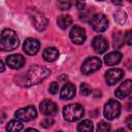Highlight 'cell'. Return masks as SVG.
I'll return each mask as SVG.
<instances>
[{"label": "cell", "mask_w": 132, "mask_h": 132, "mask_svg": "<svg viewBox=\"0 0 132 132\" xmlns=\"http://www.w3.org/2000/svg\"><path fill=\"white\" fill-rule=\"evenodd\" d=\"M14 114H15L16 119H19V120H22V121H31V120H33V119L36 118L37 110H36V108L33 105H29V106H26V107H23V108L18 109Z\"/></svg>", "instance_id": "7"}, {"label": "cell", "mask_w": 132, "mask_h": 132, "mask_svg": "<svg viewBox=\"0 0 132 132\" xmlns=\"http://www.w3.org/2000/svg\"><path fill=\"white\" fill-rule=\"evenodd\" d=\"M91 25L92 28L96 32H103L108 27V21L107 18L103 13H96L91 18Z\"/></svg>", "instance_id": "6"}, {"label": "cell", "mask_w": 132, "mask_h": 132, "mask_svg": "<svg viewBox=\"0 0 132 132\" xmlns=\"http://www.w3.org/2000/svg\"><path fill=\"white\" fill-rule=\"evenodd\" d=\"M6 64L12 69H20L25 64V58L20 54L10 55L6 58Z\"/></svg>", "instance_id": "13"}, {"label": "cell", "mask_w": 132, "mask_h": 132, "mask_svg": "<svg viewBox=\"0 0 132 132\" xmlns=\"http://www.w3.org/2000/svg\"><path fill=\"white\" fill-rule=\"evenodd\" d=\"M0 65H1V72H3L4 71V63H3V61L0 62Z\"/></svg>", "instance_id": "34"}, {"label": "cell", "mask_w": 132, "mask_h": 132, "mask_svg": "<svg viewBox=\"0 0 132 132\" xmlns=\"http://www.w3.org/2000/svg\"><path fill=\"white\" fill-rule=\"evenodd\" d=\"M110 129H111L110 126L107 123H105V122H100L98 124V126H97V131L98 132H107Z\"/></svg>", "instance_id": "26"}, {"label": "cell", "mask_w": 132, "mask_h": 132, "mask_svg": "<svg viewBox=\"0 0 132 132\" xmlns=\"http://www.w3.org/2000/svg\"><path fill=\"white\" fill-rule=\"evenodd\" d=\"M97 1H103V0H97Z\"/></svg>", "instance_id": "37"}, {"label": "cell", "mask_w": 132, "mask_h": 132, "mask_svg": "<svg viewBox=\"0 0 132 132\" xmlns=\"http://www.w3.org/2000/svg\"><path fill=\"white\" fill-rule=\"evenodd\" d=\"M80 93L84 96H89L92 93V89L88 84L82 82V84H80Z\"/></svg>", "instance_id": "25"}, {"label": "cell", "mask_w": 132, "mask_h": 132, "mask_svg": "<svg viewBox=\"0 0 132 132\" xmlns=\"http://www.w3.org/2000/svg\"><path fill=\"white\" fill-rule=\"evenodd\" d=\"M70 39L72 40L73 43L75 44H82L86 40V31L82 27L79 26H74L70 30L69 33Z\"/></svg>", "instance_id": "9"}, {"label": "cell", "mask_w": 132, "mask_h": 132, "mask_svg": "<svg viewBox=\"0 0 132 132\" xmlns=\"http://www.w3.org/2000/svg\"><path fill=\"white\" fill-rule=\"evenodd\" d=\"M57 24L61 29L65 30L72 24V18L70 15H68V14H62V15L58 16Z\"/></svg>", "instance_id": "19"}, {"label": "cell", "mask_w": 132, "mask_h": 132, "mask_svg": "<svg viewBox=\"0 0 132 132\" xmlns=\"http://www.w3.org/2000/svg\"><path fill=\"white\" fill-rule=\"evenodd\" d=\"M39 110L43 116H53L58 111V107L55 102L45 99L40 103Z\"/></svg>", "instance_id": "12"}, {"label": "cell", "mask_w": 132, "mask_h": 132, "mask_svg": "<svg viewBox=\"0 0 132 132\" xmlns=\"http://www.w3.org/2000/svg\"><path fill=\"white\" fill-rule=\"evenodd\" d=\"M23 128H24V125L19 120H11V121L8 122V124L6 126V130L7 131H12V132L21 131Z\"/></svg>", "instance_id": "20"}, {"label": "cell", "mask_w": 132, "mask_h": 132, "mask_svg": "<svg viewBox=\"0 0 132 132\" xmlns=\"http://www.w3.org/2000/svg\"><path fill=\"white\" fill-rule=\"evenodd\" d=\"M26 131H33V132H37V130H36V129H31V128H30V129H27Z\"/></svg>", "instance_id": "35"}, {"label": "cell", "mask_w": 132, "mask_h": 132, "mask_svg": "<svg viewBox=\"0 0 132 132\" xmlns=\"http://www.w3.org/2000/svg\"><path fill=\"white\" fill-rule=\"evenodd\" d=\"M93 130V123L90 120H84L77 126V131L84 132H91Z\"/></svg>", "instance_id": "22"}, {"label": "cell", "mask_w": 132, "mask_h": 132, "mask_svg": "<svg viewBox=\"0 0 132 132\" xmlns=\"http://www.w3.org/2000/svg\"><path fill=\"white\" fill-rule=\"evenodd\" d=\"M42 57L44 59V61L46 62H54L58 59L59 57V52L56 47H46L43 51Z\"/></svg>", "instance_id": "18"}, {"label": "cell", "mask_w": 132, "mask_h": 132, "mask_svg": "<svg viewBox=\"0 0 132 132\" xmlns=\"http://www.w3.org/2000/svg\"><path fill=\"white\" fill-rule=\"evenodd\" d=\"M126 107H127V110H132V97H130L126 103Z\"/></svg>", "instance_id": "32"}, {"label": "cell", "mask_w": 132, "mask_h": 132, "mask_svg": "<svg viewBox=\"0 0 132 132\" xmlns=\"http://www.w3.org/2000/svg\"><path fill=\"white\" fill-rule=\"evenodd\" d=\"M131 93H132V80L126 79L118 87V89L114 92V95L119 99H124L127 96H129Z\"/></svg>", "instance_id": "10"}, {"label": "cell", "mask_w": 132, "mask_h": 132, "mask_svg": "<svg viewBox=\"0 0 132 132\" xmlns=\"http://www.w3.org/2000/svg\"><path fill=\"white\" fill-rule=\"evenodd\" d=\"M124 76V71L119 68H112L105 72V81L108 86H112L121 80Z\"/></svg>", "instance_id": "8"}, {"label": "cell", "mask_w": 132, "mask_h": 132, "mask_svg": "<svg viewBox=\"0 0 132 132\" xmlns=\"http://www.w3.org/2000/svg\"><path fill=\"white\" fill-rule=\"evenodd\" d=\"M113 46L116 48H120L123 46L124 44V41H125V38H124V35L121 31H118V32H114L113 33Z\"/></svg>", "instance_id": "21"}, {"label": "cell", "mask_w": 132, "mask_h": 132, "mask_svg": "<svg viewBox=\"0 0 132 132\" xmlns=\"http://www.w3.org/2000/svg\"><path fill=\"white\" fill-rule=\"evenodd\" d=\"M32 23H33V26L35 27V29L38 30V31L45 30L47 25H48V21H47L46 16L42 13L34 14L33 18H32Z\"/></svg>", "instance_id": "15"}, {"label": "cell", "mask_w": 132, "mask_h": 132, "mask_svg": "<svg viewBox=\"0 0 132 132\" xmlns=\"http://www.w3.org/2000/svg\"><path fill=\"white\" fill-rule=\"evenodd\" d=\"M123 56L120 52L118 51H114V52H111V53H108L105 57H104V62L106 65L108 66H113V65H117L121 62Z\"/></svg>", "instance_id": "17"}, {"label": "cell", "mask_w": 132, "mask_h": 132, "mask_svg": "<svg viewBox=\"0 0 132 132\" xmlns=\"http://www.w3.org/2000/svg\"><path fill=\"white\" fill-rule=\"evenodd\" d=\"M124 38H125V42L128 45H132V30L126 31V33L124 35Z\"/></svg>", "instance_id": "27"}, {"label": "cell", "mask_w": 132, "mask_h": 132, "mask_svg": "<svg viewBox=\"0 0 132 132\" xmlns=\"http://www.w3.org/2000/svg\"><path fill=\"white\" fill-rule=\"evenodd\" d=\"M111 2H112V4L118 5V6H121L123 4V0H111Z\"/></svg>", "instance_id": "33"}, {"label": "cell", "mask_w": 132, "mask_h": 132, "mask_svg": "<svg viewBox=\"0 0 132 132\" xmlns=\"http://www.w3.org/2000/svg\"><path fill=\"white\" fill-rule=\"evenodd\" d=\"M92 46L96 53L103 54L108 48V42L103 36H96L92 41Z\"/></svg>", "instance_id": "14"}, {"label": "cell", "mask_w": 132, "mask_h": 132, "mask_svg": "<svg viewBox=\"0 0 132 132\" xmlns=\"http://www.w3.org/2000/svg\"><path fill=\"white\" fill-rule=\"evenodd\" d=\"M75 95V87L74 85H72L71 82H66L60 93V98L62 100H69L71 98H73Z\"/></svg>", "instance_id": "16"}, {"label": "cell", "mask_w": 132, "mask_h": 132, "mask_svg": "<svg viewBox=\"0 0 132 132\" xmlns=\"http://www.w3.org/2000/svg\"><path fill=\"white\" fill-rule=\"evenodd\" d=\"M50 93L51 94H57L58 91H59V84L57 81H53L51 85H50Z\"/></svg>", "instance_id": "28"}, {"label": "cell", "mask_w": 132, "mask_h": 132, "mask_svg": "<svg viewBox=\"0 0 132 132\" xmlns=\"http://www.w3.org/2000/svg\"><path fill=\"white\" fill-rule=\"evenodd\" d=\"M128 2H130V3H132V0H127Z\"/></svg>", "instance_id": "36"}, {"label": "cell", "mask_w": 132, "mask_h": 132, "mask_svg": "<svg viewBox=\"0 0 132 132\" xmlns=\"http://www.w3.org/2000/svg\"><path fill=\"white\" fill-rule=\"evenodd\" d=\"M114 21L119 25H124L127 22V14H126V12L123 11V10H118L114 13Z\"/></svg>", "instance_id": "23"}, {"label": "cell", "mask_w": 132, "mask_h": 132, "mask_svg": "<svg viewBox=\"0 0 132 132\" xmlns=\"http://www.w3.org/2000/svg\"><path fill=\"white\" fill-rule=\"evenodd\" d=\"M57 4L61 10H68L71 7V0H58Z\"/></svg>", "instance_id": "24"}, {"label": "cell", "mask_w": 132, "mask_h": 132, "mask_svg": "<svg viewBox=\"0 0 132 132\" xmlns=\"http://www.w3.org/2000/svg\"><path fill=\"white\" fill-rule=\"evenodd\" d=\"M50 73L51 71L47 68L39 65H34L27 71L25 75V86L31 87L37 85L42 80H44L50 75Z\"/></svg>", "instance_id": "1"}, {"label": "cell", "mask_w": 132, "mask_h": 132, "mask_svg": "<svg viewBox=\"0 0 132 132\" xmlns=\"http://www.w3.org/2000/svg\"><path fill=\"white\" fill-rule=\"evenodd\" d=\"M19 45V38L16 33L11 29H5L1 33L0 48L2 51H13Z\"/></svg>", "instance_id": "2"}, {"label": "cell", "mask_w": 132, "mask_h": 132, "mask_svg": "<svg viewBox=\"0 0 132 132\" xmlns=\"http://www.w3.org/2000/svg\"><path fill=\"white\" fill-rule=\"evenodd\" d=\"M53 124H54V120H53V119H50V118L44 119V120L41 121V123H40V125H41L43 128H48V127L52 126Z\"/></svg>", "instance_id": "29"}, {"label": "cell", "mask_w": 132, "mask_h": 132, "mask_svg": "<svg viewBox=\"0 0 132 132\" xmlns=\"http://www.w3.org/2000/svg\"><path fill=\"white\" fill-rule=\"evenodd\" d=\"M101 60L97 57H90V58H87L82 65H81V72L82 74L85 75H89V74H92L94 73L95 71H97L100 67H101Z\"/></svg>", "instance_id": "4"}, {"label": "cell", "mask_w": 132, "mask_h": 132, "mask_svg": "<svg viewBox=\"0 0 132 132\" xmlns=\"http://www.w3.org/2000/svg\"><path fill=\"white\" fill-rule=\"evenodd\" d=\"M121 113V104L119 101L110 99L104 106V117L107 120H114Z\"/></svg>", "instance_id": "5"}, {"label": "cell", "mask_w": 132, "mask_h": 132, "mask_svg": "<svg viewBox=\"0 0 132 132\" xmlns=\"http://www.w3.org/2000/svg\"><path fill=\"white\" fill-rule=\"evenodd\" d=\"M39 47H40V42L35 38H27L23 45L24 52L30 56L36 55L39 51Z\"/></svg>", "instance_id": "11"}, {"label": "cell", "mask_w": 132, "mask_h": 132, "mask_svg": "<svg viewBox=\"0 0 132 132\" xmlns=\"http://www.w3.org/2000/svg\"><path fill=\"white\" fill-rule=\"evenodd\" d=\"M125 123H126L127 127H128L129 129H131V130H132V114H131V116H128V117L126 118Z\"/></svg>", "instance_id": "31"}, {"label": "cell", "mask_w": 132, "mask_h": 132, "mask_svg": "<svg viewBox=\"0 0 132 132\" xmlns=\"http://www.w3.org/2000/svg\"><path fill=\"white\" fill-rule=\"evenodd\" d=\"M75 5L78 10H84L86 7V0H76Z\"/></svg>", "instance_id": "30"}, {"label": "cell", "mask_w": 132, "mask_h": 132, "mask_svg": "<svg viewBox=\"0 0 132 132\" xmlns=\"http://www.w3.org/2000/svg\"><path fill=\"white\" fill-rule=\"evenodd\" d=\"M84 107L78 103L69 104L63 108L64 119L68 122H75L79 120L84 116Z\"/></svg>", "instance_id": "3"}]
</instances>
